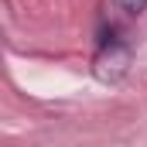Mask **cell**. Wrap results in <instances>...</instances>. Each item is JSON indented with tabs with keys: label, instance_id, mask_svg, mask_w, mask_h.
Instances as JSON below:
<instances>
[{
	"label": "cell",
	"instance_id": "obj_1",
	"mask_svg": "<svg viewBox=\"0 0 147 147\" xmlns=\"http://www.w3.org/2000/svg\"><path fill=\"white\" fill-rule=\"evenodd\" d=\"M120 7H123L127 14H140V10L147 7V0H120Z\"/></svg>",
	"mask_w": 147,
	"mask_h": 147
}]
</instances>
